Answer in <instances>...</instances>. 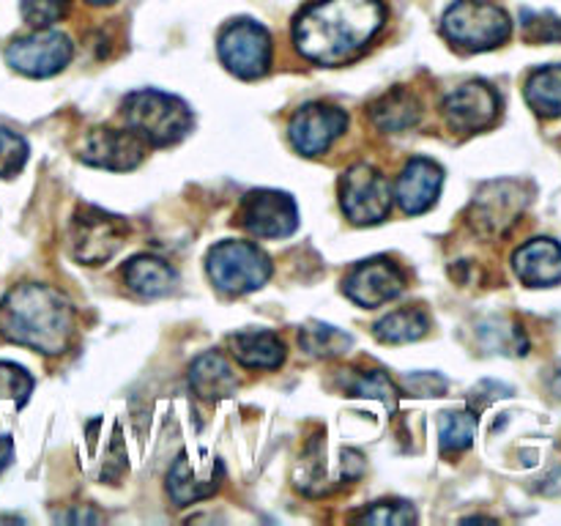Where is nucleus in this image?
Masks as SVG:
<instances>
[{
	"instance_id": "nucleus-1",
	"label": "nucleus",
	"mask_w": 561,
	"mask_h": 526,
	"mask_svg": "<svg viewBox=\"0 0 561 526\" xmlns=\"http://www.w3.org/2000/svg\"><path fill=\"white\" fill-rule=\"evenodd\" d=\"M383 16L381 0H316L296 16L294 44L312 64L340 66L376 38Z\"/></svg>"
},
{
	"instance_id": "nucleus-2",
	"label": "nucleus",
	"mask_w": 561,
	"mask_h": 526,
	"mask_svg": "<svg viewBox=\"0 0 561 526\" xmlns=\"http://www.w3.org/2000/svg\"><path fill=\"white\" fill-rule=\"evenodd\" d=\"M0 334L38 354H64L75 334V310L49 285H16L0 301Z\"/></svg>"
},
{
	"instance_id": "nucleus-3",
	"label": "nucleus",
	"mask_w": 561,
	"mask_h": 526,
	"mask_svg": "<svg viewBox=\"0 0 561 526\" xmlns=\"http://www.w3.org/2000/svg\"><path fill=\"white\" fill-rule=\"evenodd\" d=\"M126 129L146 146H173L192 129V113L179 96L162 91H135L124 102Z\"/></svg>"
},
{
	"instance_id": "nucleus-4",
	"label": "nucleus",
	"mask_w": 561,
	"mask_h": 526,
	"mask_svg": "<svg viewBox=\"0 0 561 526\" xmlns=\"http://www.w3.org/2000/svg\"><path fill=\"white\" fill-rule=\"evenodd\" d=\"M442 31L458 47L482 53L507 42L513 25L510 16L488 0H455L444 14Z\"/></svg>"
},
{
	"instance_id": "nucleus-5",
	"label": "nucleus",
	"mask_w": 561,
	"mask_h": 526,
	"mask_svg": "<svg viewBox=\"0 0 561 526\" xmlns=\"http://www.w3.org/2000/svg\"><path fill=\"white\" fill-rule=\"evenodd\" d=\"M208 277L225 294H250L272 277V261L250 241H219L208 252Z\"/></svg>"
},
{
	"instance_id": "nucleus-6",
	"label": "nucleus",
	"mask_w": 561,
	"mask_h": 526,
	"mask_svg": "<svg viewBox=\"0 0 561 526\" xmlns=\"http://www.w3.org/2000/svg\"><path fill=\"white\" fill-rule=\"evenodd\" d=\"M340 203L354 225H378L392 211V186L381 170L354 164L340 181Z\"/></svg>"
},
{
	"instance_id": "nucleus-7",
	"label": "nucleus",
	"mask_w": 561,
	"mask_h": 526,
	"mask_svg": "<svg viewBox=\"0 0 561 526\" xmlns=\"http://www.w3.org/2000/svg\"><path fill=\"white\" fill-rule=\"evenodd\" d=\"M219 58L241 80L263 77L272 66V36L252 20H236L219 33Z\"/></svg>"
},
{
	"instance_id": "nucleus-8",
	"label": "nucleus",
	"mask_w": 561,
	"mask_h": 526,
	"mask_svg": "<svg viewBox=\"0 0 561 526\" xmlns=\"http://www.w3.org/2000/svg\"><path fill=\"white\" fill-rule=\"evenodd\" d=\"M126 241V222L102 208L85 206L71 219V250L85 266L107 263Z\"/></svg>"
},
{
	"instance_id": "nucleus-9",
	"label": "nucleus",
	"mask_w": 561,
	"mask_h": 526,
	"mask_svg": "<svg viewBox=\"0 0 561 526\" xmlns=\"http://www.w3.org/2000/svg\"><path fill=\"white\" fill-rule=\"evenodd\" d=\"M71 42L53 27H36L31 36H20L5 49V60L27 77H53L71 60Z\"/></svg>"
},
{
	"instance_id": "nucleus-10",
	"label": "nucleus",
	"mask_w": 561,
	"mask_h": 526,
	"mask_svg": "<svg viewBox=\"0 0 561 526\" xmlns=\"http://www.w3.org/2000/svg\"><path fill=\"white\" fill-rule=\"evenodd\" d=\"M442 110L449 129L460 132V135H474V132L485 129L499 118L502 99L488 82L471 80L455 88L453 93H447Z\"/></svg>"
},
{
	"instance_id": "nucleus-11",
	"label": "nucleus",
	"mask_w": 561,
	"mask_h": 526,
	"mask_svg": "<svg viewBox=\"0 0 561 526\" xmlns=\"http://www.w3.org/2000/svg\"><path fill=\"white\" fill-rule=\"evenodd\" d=\"M241 225L252 236L261 239H285L299 225V211H296L294 197L277 190H257L250 192L241 203Z\"/></svg>"
},
{
	"instance_id": "nucleus-12",
	"label": "nucleus",
	"mask_w": 561,
	"mask_h": 526,
	"mask_svg": "<svg viewBox=\"0 0 561 526\" xmlns=\"http://www.w3.org/2000/svg\"><path fill=\"white\" fill-rule=\"evenodd\" d=\"M222 464L208 453H181L175 464L170 466L168 474V493L179 507L186 504L203 502V499L214 496V491L222 482Z\"/></svg>"
},
{
	"instance_id": "nucleus-13",
	"label": "nucleus",
	"mask_w": 561,
	"mask_h": 526,
	"mask_svg": "<svg viewBox=\"0 0 561 526\" xmlns=\"http://www.w3.org/2000/svg\"><path fill=\"white\" fill-rule=\"evenodd\" d=\"M348 126V115L332 104H305L299 113L290 118L288 137L294 148L305 157H318V153L329 151L332 142Z\"/></svg>"
},
{
	"instance_id": "nucleus-14",
	"label": "nucleus",
	"mask_w": 561,
	"mask_h": 526,
	"mask_svg": "<svg viewBox=\"0 0 561 526\" xmlns=\"http://www.w3.org/2000/svg\"><path fill=\"white\" fill-rule=\"evenodd\" d=\"M405 277L389 258H373V261L359 263L351 268L345 277L343 290L351 301L362 307H381L400 296Z\"/></svg>"
},
{
	"instance_id": "nucleus-15",
	"label": "nucleus",
	"mask_w": 561,
	"mask_h": 526,
	"mask_svg": "<svg viewBox=\"0 0 561 526\" xmlns=\"http://www.w3.org/2000/svg\"><path fill=\"white\" fill-rule=\"evenodd\" d=\"M82 162L104 170H135L146 157V142L129 129H91L80 148Z\"/></svg>"
},
{
	"instance_id": "nucleus-16",
	"label": "nucleus",
	"mask_w": 561,
	"mask_h": 526,
	"mask_svg": "<svg viewBox=\"0 0 561 526\" xmlns=\"http://www.w3.org/2000/svg\"><path fill=\"white\" fill-rule=\"evenodd\" d=\"M444 170L433 159L416 157L400 173L394 197L405 214H425L442 195Z\"/></svg>"
},
{
	"instance_id": "nucleus-17",
	"label": "nucleus",
	"mask_w": 561,
	"mask_h": 526,
	"mask_svg": "<svg viewBox=\"0 0 561 526\" xmlns=\"http://www.w3.org/2000/svg\"><path fill=\"white\" fill-rule=\"evenodd\" d=\"M513 268L520 283L548 288L561 283V244L553 239H531L513 255Z\"/></svg>"
},
{
	"instance_id": "nucleus-18",
	"label": "nucleus",
	"mask_w": 561,
	"mask_h": 526,
	"mask_svg": "<svg viewBox=\"0 0 561 526\" xmlns=\"http://www.w3.org/2000/svg\"><path fill=\"white\" fill-rule=\"evenodd\" d=\"M124 279L137 296H146V299H159V296H168L170 290L179 283V274L170 266L168 261L153 255H137L126 263Z\"/></svg>"
},
{
	"instance_id": "nucleus-19",
	"label": "nucleus",
	"mask_w": 561,
	"mask_h": 526,
	"mask_svg": "<svg viewBox=\"0 0 561 526\" xmlns=\"http://www.w3.org/2000/svg\"><path fill=\"white\" fill-rule=\"evenodd\" d=\"M190 384L203 400L230 398L236 392V387H239L233 367L228 365V359L222 354H214V351L201 354L192 362Z\"/></svg>"
},
{
	"instance_id": "nucleus-20",
	"label": "nucleus",
	"mask_w": 561,
	"mask_h": 526,
	"mask_svg": "<svg viewBox=\"0 0 561 526\" xmlns=\"http://www.w3.org/2000/svg\"><path fill=\"white\" fill-rule=\"evenodd\" d=\"M230 354L252 370H274L285 359V343L274 332H239L230 338Z\"/></svg>"
},
{
	"instance_id": "nucleus-21",
	"label": "nucleus",
	"mask_w": 561,
	"mask_h": 526,
	"mask_svg": "<svg viewBox=\"0 0 561 526\" xmlns=\"http://www.w3.org/2000/svg\"><path fill=\"white\" fill-rule=\"evenodd\" d=\"M526 102L542 118H561V66H542L526 80Z\"/></svg>"
},
{
	"instance_id": "nucleus-22",
	"label": "nucleus",
	"mask_w": 561,
	"mask_h": 526,
	"mask_svg": "<svg viewBox=\"0 0 561 526\" xmlns=\"http://www.w3.org/2000/svg\"><path fill=\"white\" fill-rule=\"evenodd\" d=\"M373 121L383 132H403L420 121V102L409 91H392L370 107Z\"/></svg>"
},
{
	"instance_id": "nucleus-23",
	"label": "nucleus",
	"mask_w": 561,
	"mask_h": 526,
	"mask_svg": "<svg viewBox=\"0 0 561 526\" xmlns=\"http://www.w3.org/2000/svg\"><path fill=\"white\" fill-rule=\"evenodd\" d=\"M373 332H376V338L381 343H411V340L425 338L427 316L422 310H414V307H403V310H394L389 316H383Z\"/></svg>"
},
{
	"instance_id": "nucleus-24",
	"label": "nucleus",
	"mask_w": 561,
	"mask_h": 526,
	"mask_svg": "<svg viewBox=\"0 0 561 526\" xmlns=\"http://www.w3.org/2000/svg\"><path fill=\"white\" fill-rule=\"evenodd\" d=\"M477 416L474 409L469 411H444L442 420H438V438H442V453L453 455L460 449L471 447L477 433Z\"/></svg>"
},
{
	"instance_id": "nucleus-25",
	"label": "nucleus",
	"mask_w": 561,
	"mask_h": 526,
	"mask_svg": "<svg viewBox=\"0 0 561 526\" xmlns=\"http://www.w3.org/2000/svg\"><path fill=\"white\" fill-rule=\"evenodd\" d=\"M299 343L310 356L329 359V356H340L343 351H348L354 340H351V334L332 327V323H307L299 334Z\"/></svg>"
},
{
	"instance_id": "nucleus-26",
	"label": "nucleus",
	"mask_w": 561,
	"mask_h": 526,
	"mask_svg": "<svg viewBox=\"0 0 561 526\" xmlns=\"http://www.w3.org/2000/svg\"><path fill=\"white\" fill-rule=\"evenodd\" d=\"M354 398H370V400H381L387 409L394 411L400 398V389L392 378L387 376L383 370H359L348 384H345Z\"/></svg>"
},
{
	"instance_id": "nucleus-27",
	"label": "nucleus",
	"mask_w": 561,
	"mask_h": 526,
	"mask_svg": "<svg viewBox=\"0 0 561 526\" xmlns=\"http://www.w3.org/2000/svg\"><path fill=\"white\" fill-rule=\"evenodd\" d=\"M27 162V142L9 126H0V179L16 175Z\"/></svg>"
},
{
	"instance_id": "nucleus-28",
	"label": "nucleus",
	"mask_w": 561,
	"mask_h": 526,
	"mask_svg": "<svg viewBox=\"0 0 561 526\" xmlns=\"http://www.w3.org/2000/svg\"><path fill=\"white\" fill-rule=\"evenodd\" d=\"M33 389V378L22 370L20 365L11 362H0V403H16L22 405Z\"/></svg>"
},
{
	"instance_id": "nucleus-29",
	"label": "nucleus",
	"mask_w": 561,
	"mask_h": 526,
	"mask_svg": "<svg viewBox=\"0 0 561 526\" xmlns=\"http://www.w3.org/2000/svg\"><path fill=\"white\" fill-rule=\"evenodd\" d=\"M71 0H22L20 9L27 25L33 27H53L69 11Z\"/></svg>"
},
{
	"instance_id": "nucleus-30",
	"label": "nucleus",
	"mask_w": 561,
	"mask_h": 526,
	"mask_svg": "<svg viewBox=\"0 0 561 526\" xmlns=\"http://www.w3.org/2000/svg\"><path fill=\"white\" fill-rule=\"evenodd\" d=\"M359 521L365 524H381V526H403V524H414L416 513L411 504L405 502H378L373 510H365L359 515Z\"/></svg>"
},
{
	"instance_id": "nucleus-31",
	"label": "nucleus",
	"mask_w": 561,
	"mask_h": 526,
	"mask_svg": "<svg viewBox=\"0 0 561 526\" xmlns=\"http://www.w3.org/2000/svg\"><path fill=\"white\" fill-rule=\"evenodd\" d=\"M524 31L531 42H561V20L553 14L524 11Z\"/></svg>"
},
{
	"instance_id": "nucleus-32",
	"label": "nucleus",
	"mask_w": 561,
	"mask_h": 526,
	"mask_svg": "<svg viewBox=\"0 0 561 526\" xmlns=\"http://www.w3.org/2000/svg\"><path fill=\"white\" fill-rule=\"evenodd\" d=\"M403 389L409 395H416V398H438L447 389V378L438 376V373L420 370L403 378Z\"/></svg>"
},
{
	"instance_id": "nucleus-33",
	"label": "nucleus",
	"mask_w": 561,
	"mask_h": 526,
	"mask_svg": "<svg viewBox=\"0 0 561 526\" xmlns=\"http://www.w3.org/2000/svg\"><path fill=\"white\" fill-rule=\"evenodd\" d=\"M88 3H93V5H107V3H115V0H88Z\"/></svg>"
}]
</instances>
